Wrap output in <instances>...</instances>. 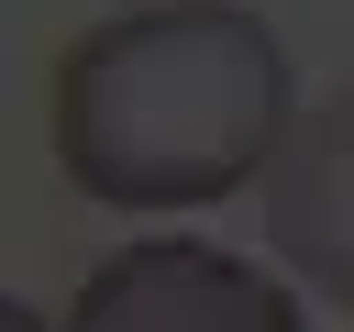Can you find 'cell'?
Instances as JSON below:
<instances>
[{"instance_id": "obj_1", "label": "cell", "mask_w": 354, "mask_h": 332, "mask_svg": "<svg viewBox=\"0 0 354 332\" xmlns=\"http://www.w3.org/2000/svg\"><path fill=\"white\" fill-rule=\"evenodd\" d=\"M288 133V44L243 0H144L55 55V166L100 210H210L254 188Z\"/></svg>"}, {"instance_id": "obj_4", "label": "cell", "mask_w": 354, "mask_h": 332, "mask_svg": "<svg viewBox=\"0 0 354 332\" xmlns=\"http://www.w3.org/2000/svg\"><path fill=\"white\" fill-rule=\"evenodd\" d=\"M0 332H55V321H33L22 299H0Z\"/></svg>"}, {"instance_id": "obj_3", "label": "cell", "mask_w": 354, "mask_h": 332, "mask_svg": "<svg viewBox=\"0 0 354 332\" xmlns=\"http://www.w3.org/2000/svg\"><path fill=\"white\" fill-rule=\"evenodd\" d=\"M266 243L310 299L354 310V89L299 111L288 155L266 166Z\"/></svg>"}, {"instance_id": "obj_2", "label": "cell", "mask_w": 354, "mask_h": 332, "mask_svg": "<svg viewBox=\"0 0 354 332\" xmlns=\"http://www.w3.org/2000/svg\"><path fill=\"white\" fill-rule=\"evenodd\" d=\"M55 332H310V321L254 255L199 232H133L77 277Z\"/></svg>"}]
</instances>
